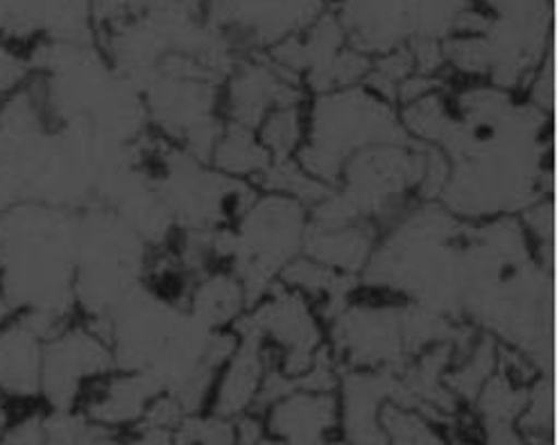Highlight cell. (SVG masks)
<instances>
[{
  "label": "cell",
  "instance_id": "obj_1",
  "mask_svg": "<svg viewBox=\"0 0 559 445\" xmlns=\"http://www.w3.org/2000/svg\"><path fill=\"white\" fill-rule=\"evenodd\" d=\"M451 109V124L432 145L449 166L438 204L480 221L519 217L548 197L550 116L487 82L455 91Z\"/></svg>",
  "mask_w": 559,
  "mask_h": 445
},
{
  "label": "cell",
  "instance_id": "obj_2",
  "mask_svg": "<svg viewBox=\"0 0 559 445\" xmlns=\"http://www.w3.org/2000/svg\"><path fill=\"white\" fill-rule=\"evenodd\" d=\"M469 221L438 202H424L401 213L396 225L374 244L362 272L365 285L390 290L403 303L462 322L467 290Z\"/></svg>",
  "mask_w": 559,
  "mask_h": 445
},
{
  "label": "cell",
  "instance_id": "obj_3",
  "mask_svg": "<svg viewBox=\"0 0 559 445\" xmlns=\"http://www.w3.org/2000/svg\"><path fill=\"white\" fill-rule=\"evenodd\" d=\"M78 213L19 202L0 213V288L14 310L71 322Z\"/></svg>",
  "mask_w": 559,
  "mask_h": 445
},
{
  "label": "cell",
  "instance_id": "obj_4",
  "mask_svg": "<svg viewBox=\"0 0 559 445\" xmlns=\"http://www.w3.org/2000/svg\"><path fill=\"white\" fill-rule=\"evenodd\" d=\"M310 211L295 197L259 190L234 219V227L213 233V256L229 265L242 282L247 303H257L304 253Z\"/></svg>",
  "mask_w": 559,
  "mask_h": 445
},
{
  "label": "cell",
  "instance_id": "obj_5",
  "mask_svg": "<svg viewBox=\"0 0 559 445\" xmlns=\"http://www.w3.org/2000/svg\"><path fill=\"white\" fill-rule=\"evenodd\" d=\"M408 141L399 109L365 84L318 93L310 103L297 164L324 185L335 188L340 172L358 152Z\"/></svg>",
  "mask_w": 559,
  "mask_h": 445
},
{
  "label": "cell",
  "instance_id": "obj_6",
  "mask_svg": "<svg viewBox=\"0 0 559 445\" xmlns=\"http://www.w3.org/2000/svg\"><path fill=\"white\" fill-rule=\"evenodd\" d=\"M154 249L105 206L78 213L75 310L82 320L105 322L152 269Z\"/></svg>",
  "mask_w": 559,
  "mask_h": 445
},
{
  "label": "cell",
  "instance_id": "obj_7",
  "mask_svg": "<svg viewBox=\"0 0 559 445\" xmlns=\"http://www.w3.org/2000/svg\"><path fill=\"white\" fill-rule=\"evenodd\" d=\"M236 326L254 330L265 344L278 348L288 362L316 364L318 351L326 344L316 303L284 282H276L247 308Z\"/></svg>",
  "mask_w": 559,
  "mask_h": 445
},
{
  "label": "cell",
  "instance_id": "obj_8",
  "mask_svg": "<svg viewBox=\"0 0 559 445\" xmlns=\"http://www.w3.org/2000/svg\"><path fill=\"white\" fill-rule=\"evenodd\" d=\"M114 364L111 346L100 328L75 316L44 344L41 387L55 405H69L82 380L100 375Z\"/></svg>",
  "mask_w": 559,
  "mask_h": 445
},
{
  "label": "cell",
  "instance_id": "obj_9",
  "mask_svg": "<svg viewBox=\"0 0 559 445\" xmlns=\"http://www.w3.org/2000/svg\"><path fill=\"white\" fill-rule=\"evenodd\" d=\"M329 344H337L354 360H388L406 351L401 303L349 301L329 322Z\"/></svg>",
  "mask_w": 559,
  "mask_h": 445
},
{
  "label": "cell",
  "instance_id": "obj_10",
  "mask_svg": "<svg viewBox=\"0 0 559 445\" xmlns=\"http://www.w3.org/2000/svg\"><path fill=\"white\" fill-rule=\"evenodd\" d=\"M221 88V107L227 122L259 130L263 118L288 105H299V84L263 63H242Z\"/></svg>",
  "mask_w": 559,
  "mask_h": 445
},
{
  "label": "cell",
  "instance_id": "obj_11",
  "mask_svg": "<svg viewBox=\"0 0 559 445\" xmlns=\"http://www.w3.org/2000/svg\"><path fill=\"white\" fill-rule=\"evenodd\" d=\"M50 333L33 314L19 312L0 324V392L35 396L41 389L44 344Z\"/></svg>",
  "mask_w": 559,
  "mask_h": 445
},
{
  "label": "cell",
  "instance_id": "obj_12",
  "mask_svg": "<svg viewBox=\"0 0 559 445\" xmlns=\"http://www.w3.org/2000/svg\"><path fill=\"white\" fill-rule=\"evenodd\" d=\"M377 236L362 221L340 227L308 225L304 244V256L313 258L331 269L352 276H362L371 251H374Z\"/></svg>",
  "mask_w": 559,
  "mask_h": 445
},
{
  "label": "cell",
  "instance_id": "obj_13",
  "mask_svg": "<svg viewBox=\"0 0 559 445\" xmlns=\"http://www.w3.org/2000/svg\"><path fill=\"white\" fill-rule=\"evenodd\" d=\"M189 308L202 324L213 330H229L250 308L242 282L229 269L204 272L189 292Z\"/></svg>",
  "mask_w": 559,
  "mask_h": 445
},
{
  "label": "cell",
  "instance_id": "obj_14",
  "mask_svg": "<svg viewBox=\"0 0 559 445\" xmlns=\"http://www.w3.org/2000/svg\"><path fill=\"white\" fill-rule=\"evenodd\" d=\"M209 164L229 177L257 183L259 177L272 166V158L254 130L225 120L223 132L211 149Z\"/></svg>",
  "mask_w": 559,
  "mask_h": 445
},
{
  "label": "cell",
  "instance_id": "obj_15",
  "mask_svg": "<svg viewBox=\"0 0 559 445\" xmlns=\"http://www.w3.org/2000/svg\"><path fill=\"white\" fill-rule=\"evenodd\" d=\"M304 130L306 120L301 118L299 105H288L270 111L259 124L257 136L267 149L272 164H282L297 156L304 143Z\"/></svg>",
  "mask_w": 559,
  "mask_h": 445
},
{
  "label": "cell",
  "instance_id": "obj_16",
  "mask_svg": "<svg viewBox=\"0 0 559 445\" xmlns=\"http://www.w3.org/2000/svg\"><path fill=\"white\" fill-rule=\"evenodd\" d=\"M29 77L27 57L0 37V95H8Z\"/></svg>",
  "mask_w": 559,
  "mask_h": 445
},
{
  "label": "cell",
  "instance_id": "obj_17",
  "mask_svg": "<svg viewBox=\"0 0 559 445\" xmlns=\"http://www.w3.org/2000/svg\"><path fill=\"white\" fill-rule=\"evenodd\" d=\"M3 428H5V411L0 407V432H3Z\"/></svg>",
  "mask_w": 559,
  "mask_h": 445
}]
</instances>
